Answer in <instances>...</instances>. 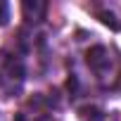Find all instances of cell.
<instances>
[{"instance_id": "cell-5", "label": "cell", "mask_w": 121, "mask_h": 121, "mask_svg": "<svg viewBox=\"0 0 121 121\" xmlns=\"http://www.w3.org/2000/svg\"><path fill=\"white\" fill-rule=\"evenodd\" d=\"M7 19H10V5L5 0H0V26H5Z\"/></svg>"}, {"instance_id": "cell-3", "label": "cell", "mask_w": 121, "mask_h": 121, "mask_svg": "<svg viewBox=\"0 0 121 121\" xmlns=\"http://www.w3.org/2000/svg\"><path fill=\"white\" fill-rule=\"evenodd\" d=\"M93 10L100 17V22H104L107 26L121 31V3H100Z\"/></svg>"}, {"instance_id": "cell-2", "label": "cell", "mask_w": 121, "mask_h": 121, "mask_svg": "<svg viewBox=\"0 0 121 121\" xmlns=\"http://www.w3.org/2000/svg\"><path fill=\"white\" fill-rule=\"evenodd\" d=\"M26 78L24 59L17 52L0 50V97H14L22 93Z\"/></svg>"}, {"instance_id": "cell-6", "label": "cell", "mask_w": 121, "mask_h": 121, "mask_svg": "<svg viewBox=\"0 0 121 121\" xmlns=\"http://www.w3.org/2000/svg\"><path fill=\"white\" fill-rule=\"evenodd\" d=\"M38 121H55V119H50V116H40Z\"/></svg>"}, {"instance_id": "cell-4", "label": "cell", "mask_w": 121, "mask_h": 121, "mask_svg": "<svg viewBox=\"0 0 121 121\" xmlns=\"http://www.w3.org/2000/svg\"><path fill=\"white\" fill-rule=\"evenodd\" d=\"M22 10H24V17H26L29 22H33V19H40V17L45 14L48 5H45V3H24Z\"/></svg>"}, {"instance_id": "cell-1", "label": "cell", "mask_w": 121, "mask_h": 121, "mask_svg": "<svg viewBox=\"0 0 121 121\" xmlns=\"http://www.w3.org/2000/svg\"><path fill=\"white\" fill-rule=\"evenodd\" d=\"M88 67L104 88L121 90V55L119 52H114L107 45H95L93 50H88Z\"/></svg>"}]
</instances>
